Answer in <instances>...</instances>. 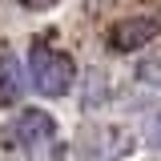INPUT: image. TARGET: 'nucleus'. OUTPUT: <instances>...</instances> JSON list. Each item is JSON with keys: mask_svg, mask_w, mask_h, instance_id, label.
Returning a JSON list of instances; mask_svg holds the SVG:
<instances>
[{"mask_svg": "<svg viewBox=\"0 0 161 161\" xmlns=\"http://www.w3.org/2000/svg\"><path fill=\"white\" fill-rule=\"evenodd\" d=\"M28 73H32L36 93H44V97H64V93L73 89L77 64H73V57H69L64 48L48 44V40H36V44L28 48Z\"/></svg>", "mask_w": 161, "mask_h": 161, "instance_id": "nucleus-1", "label": "nucleus"}, {"mask_svg": "<svg viewBox=\"0 0 161 161\" xmlns=\"http://www.w3.org/2000/svg\"><path fill=\"white\" fill-rule=\"evenodd\" d=\"M8 141L16 145L28 161H48L57 153V121L40 109H24L8 125Z\"/></svg>", "mask_w": 161, "mask_h": 161, "instance_id": "nucleus-2", "label": "nucleus"}, {"mask_svg": "<svg viewBox=\"0 0 161 161\" xmlns=\"http://www.w3.org/2000/svg\"><path fill=\"white\" fill-rule=\"evenodd\" d=\"M161 32V16H125L109 28V48L113 53H137Z\"/></svg>", "mask_w": 161, "mask_h": 161, "instance_id": "nucleus-3", "label": "nucleus"}, {"mask_svg": "<svg viewBox=\"0 0 161 161\" xmlns=\"http://www.w3.org/2000/svg\"><path fill=\"white\" fill-rule=\"evenodd\" d=\"M20 89H24V77H20V64L12 53H0V101H16Z\"/></svg>", "mask_w": 161, "mask_h": 161, "instance_id": "nucleus-4", "label": "nucleus"}, {"mask_svg": "<svg viewBox=\"0 0 161 161\" xmlns=\"http://www.w3.org/2000/svg\"><path fill=\"white\" fill-rule=\"evenodd\" d=\"M137 80L161 89V48H157V53H145V57L137 60Z\"/></svg>", "mask_w": 161, "mask_h": 161, "instance_id": "nucleus-5", "label": "nucleus"}, {"mask_svg": "<svg viewBox=\"0 0 161 161\" xmlns=\"http://www.w3.org/2000/svg\"><path fill=\"white\" fill-rule=\"evenodd\" d=\"M149 145H153V149H161V113L153 117V125H149Z\"/></svg>", "mask_w": 161, "mask_h": 161, "instance_id": "nucleus-6", "label": "nucleus"}, {"mask_svg": "<svg viewBox=\"0 0 161 161\" xmlns=\"http://www.w3.org/2000/svg\"><path fill=\"white\" fill-rule=\"evenodd\" d=\"M24 8H48V4H57V0H20Z\"/></svg>", "mask_w": 161, "mask_h": 161, "instance_id": "nucleus-7", "label": "nucleus"}]
</instances>
